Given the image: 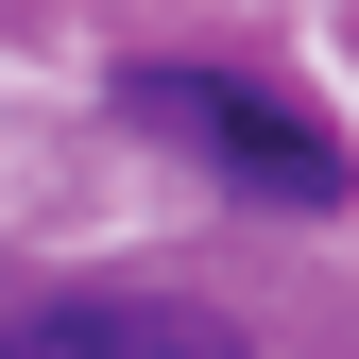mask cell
<instances>
[{
  "label": "cell",
  "instance_id": "1",
  "mask_svg": "<svg viewBox=\"0 0 359 359\" xmlns=\"http://www.w3.org/2000/svg\"><path fill=\"white\" fill-rule=\"evenodd\" d=\"M120 103L154 137H189L240 205H342V137L308 103H274V86H240V69H120Z\"/></svg>",
  "mask_w": 359,
  "mask_h": 359
},
{
  "label": "cell",
  "instance_id": "2",
  "mask_svg": "<svg viewBox=\"0 0 359 359\" xmlns=\"http://www.w3.org/2000/svg\"><path fill=\"white\" fill-rule=\"evenodd\" d=\"M0 359H240V325H205V308H171V291H86L52 325H18Z\"/></svg>",
  "mask_w": 359,
  "mask_h": 359
}]
</instances>
